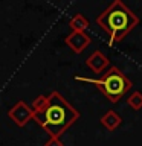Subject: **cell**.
<instances>
[{
  "label": "cell",
  "instance_id": "obj_11",
  "mask_svg": "<svg viewBox=\"0 0 142 146\" xmlns=\"http://www.w3.org/2000/svg\"><path fill=\"white\" fill-rule=\"evenodd\" d=\"M44 146H64V143L61 141V139H58V137H49L48 141L44 143Z\"/></svg>",
  "mask_w": 142,
  "mask_h": 146
},
{
  "label": "cell",
  "instance_id": "obj_4",
  "mask_svg": "<svg viewBox=\"0 0 142 146\" xmlns=\"http://www.w3.org/2000/svg\"><path fill=\"white\" fill-rule=\"evenodd\" d=\"M8 117L11 119L17 126L23 128V126H26V123L29 120H32L34 111H32V108L25 102V100H18L11 110H8Z\"/></svg>",
  "mask_w": 142,
  "mask_h": 146
},
{
  "label": "cell",
  "instance_id": "obj_2",
  "mask_svg": "<svg viewBox=\"0 0 142 146\" xmlns=\"http://www.w3.org/2000/svg\"><path fill=\"white\" fill-rule=\"evenodd\" d=\"M96 23L104 32H107L109 46H115L139 25V17L121 0H115L96 17Z\"/></svg>",
  "mask_w": 142,
  "mask_h": 146
},
{
  "label": "cell",
  "instance_id": "obj_10",
  "mask_svg": "<svg viewBox=\"0 0 142 146\" xmlns=\"http://www.w3.org/2000/svg\"><path fill=\"white\" fill-rule=\"evenodd\" d=\"M46 102H48V96H43V94L37 96V99H34V102H32V105H31L32 111H34V113H37V111H41V110L44 108Z\"/></svg>",
  "mask_w": 142,
  "mask_h": 146
},
{
  "label": "cell",
  "instance_id": "obj_5",
  "mask_svg": "<svg viewBox=\"0 0 142 146\" xmlns=\"http://www.w3.org/2000/svg\"><path fill=\"white\" fill-rule=\"evenodd\" d=\"M64 41H66L67 47L70 49L73 53H81V52H84V49L92 43V38H90L89 34H86V32H70Z\"/></svg>",
  "mask_w": 142,
  "mask_h": 146
},
{
  "label": "cell",
  "instance_id": "obj_7",
  "mask_svg": "<svg viewBox=\"0 0 142 146\" xmlns=\"http://www.w3.org/2000/svg\"><path fill=\"white\" fill-rule=\"evenodd\" d=\"M121 123H122V117L119 116L116 111H113V110H109V111L101 117V125L109 131L118 129V128L121 126Z\"/></svg>",
  "mask_w": 142,
  "mask_h": 146
},
{
  "label": "cell",
  "instance_id": "obj_1",
  "mask_svg": "<svg viewBox=\"0 0 142 146\" xmlns=\"http://www.w3.org/2000/svg\"><path fill=\"white\" fill-rule=\"evenodd\" d=\"M80 119V111L72 107L61 93L52 91L48 96V102L41 111L34 113L32 120H35L49 137H61L73 123Z\"/></svg>",
  "mask_w": 142,
  "mask_h": 146
},
{
  "label": "cell",
  "instance_id": "obj_8",
  "mask_svg": "<svg viewBox=\"0 0 142 146\" xmlns=\"http://www.w3.org/2000/svg\"><path fill=\"white\" fill-rule=\"evenodd\" d=\"M89 26H90L89 20L82 14H75L69 20V27L72 29V32H86V29H89Z\"/></svg>",
  "mask_w": 142,
  "mask_h": 146
},
{
  "label": "cell",
  "instance_id": "obj_3",
  "mask_svg": "<svg viewBox=\"0 0 142 146\" xmlns=\"http://www.w3.org/2000/svg\"><path fill=\"white\" fill-rule=\"evenodd\" d=\"M75 79L82 82H90V84L96 85V88L112 104H118L133 87V82L124 75L121 68L115 66L109 67V70L104 72L98 79H89V78H81V76H76Z\"/></svg>",
  "mask_w": 142,
  "mask_h": 146
},
{
  "label": "cell",
  "instance_id": "obj_6",
  "mask_svg": "<svg viewBox=\"0 0 142 146\" xmlns=\"http://www.w3.org/2000/svg\"><path fill=\"white\" fill-rule=\"evenodd\" d=\"M86 66L89 67L93 73L102 75L105 68L110 67V61L101 50H95V52H92V55L86 59Z\"/></svg>",
  "mask_w": 142,
  "mask_h": 146
},
{
  "label": "cell",
  "instance_id": "obj_9",
  "mask_svg": "<svg viewBox=\"0 0 142 146\" xmlns=\"http://www.w3.org/2000/svg\"><path fill=\"white\" fill-rule=\"evenodd\" d=\"M127 105L135 111L142 110V93L141 91H133V93L127 98Z\"/></svg>",
  "mask_w": 142,
  "mask_h": 146
}]
</instances>
